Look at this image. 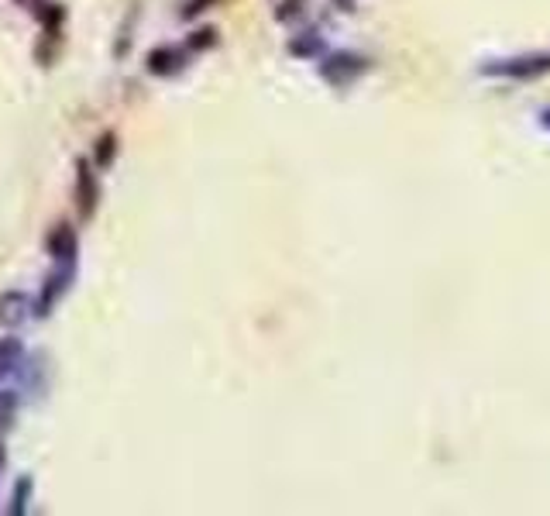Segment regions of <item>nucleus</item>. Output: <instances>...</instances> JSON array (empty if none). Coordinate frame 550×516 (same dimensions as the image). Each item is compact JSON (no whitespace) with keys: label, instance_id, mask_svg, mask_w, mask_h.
<instances>
[{"label":"nucleus","instance_id":"obj_3","mask_svg":"<svg viewBox=\"0 0 550 516\" xmlns=\"http://www.w3.org/2000/svg\"><path fill=\"white\" fill-rule=\"evenodd\" d=\"M97 196H100V189H97L93 169H90L86 158H80V162H76V204H80V214H83V217H90V214L97 210Z\"/></svg>","mask_w":550,"mask_h":516},{"label":"nucleus","instance_id":"obj_7","mask_svg":"<svg viewBox=\"0 0 550 516\" xmlns=\"http://www.w3.org/2000/svg\"><path fill=\"white\" fill-rule=\"evenodd\" d=\"M28 320V296L24 292H7L0 296V324L17 327Z\"/></svg>","mask_w":550,"mask_h":516},{"label":"nucleus","instance_id":"obj_11","mask_svg":"<svg viewBox=\"0 0 550 516\" xmlns=\"http://www.w3.org/2000/svg\"><path fill=\"white\" fill-rule=\"evenodd\" d=\"M14 410H17V396L14 393H0V427L14 420Z\"/></svg>","mask_w":550,"mask_h":516},{"label":"nucleus","instance_id":"obj_13","mask_svg":"<svg viewBox=\"0 0 550 516\" xmlns=\"http://www.w3.org/2000/svg\"><path fill=\"white\" fill-rule=\"evenodd\" d=\"M206 4H213V0H189L183 17H193V14H200V11H206Z\"/></svg>","mask_w":550,"mask_h":516},{"label":"nucleus","instance_id":"obj_5","mask_svg":"<svg viewBox=\"0 0 550 516\" xmlns=\"http://www.w3.org/2000/svg\"><path fill=\"white\" fill-rule=\"evenodd\" d=\"M49 252H52V258H59V262L72 265V258H76V252H80V241H76V231H72L69 224H59V227L52 231Z\"/></svg>","mask_w":550,"mask_h":516},{"label":"nucleus","instance_id":"obj_9","mask_svg":"<svg viewBox=\"0 0 550 516\" xmlns=\"http://www.w3.org/2000/svg\"><path fill=\"white\" fill-rule=\"evenodd\" d=\"M114 152H118V135H100V141H97V152H93V166L97 169H107L110 162H114Z\"/></svg>","mask_w":550,"mask_h":516},{"label":"nucleus","instance_id":"obj_10","mask_svg":"<svg viewBox=\"0 0 550 516\" xmlns=\"http://www.w3.org/2000/svg\"><path fill=\"white\" fill-rule=\"evenodd\" d=\"M210 45H217V32L213 28H200V32L189 34V49H210Z\"/></svg>","mask_w":550,"mask_h":516},{"label":"nucleus","instance_id":"obj_6","mask_svg":"<svg viewBox=\"0 0 550 516\" xmlns=\"http://www.w3.org/2000/svg\"><path fill=\"white\" fill-rule=\"evenodd\" d=\"M69 279H72V265H66V269H59V272L49 279V286L42 290V300L34 303V310H38V317H45L52 307H55V300L62 296V292L69 290Z\"/></svg>","mask_w":550,"mask_h":516},{"label":"nucleus","instance_id":"obj_1","mask_svg":"<svg viewBox=\"0 0 550 516\" xmlns=\"http://www.w3.org/2000/svg\"><path fill=\"white\" fill-rule=\"evenodd\" d=\"M481 76H498V80H536L550 72V52H533V55H513V59H488L479 66Z\"/></svg>","mask_w":550,"mask_h":516},{"label":"nucleus","instance_id":"obj_14","mask_svg":"<svg viewBox=\"0 0 550 516\" xmlns=\"http://www.w3.org/2000/svg\"><path fill=\"white\" fill-rule=\"evenodd\" d=\"M334 4H337L341 11H355V4H358V0H334Z\"/></svg>","mask_w":550,"mask_h":516},{"label":"nucleus","instance_id":"obj_8","mask_svg":"<svg viewBox=\"0 0 550 516\" xmlns=\"http://www.w3.org/2000/svg\"><path fill=\"white\" fill-rule=\"evenodd\" d=\"M324 38L317 32H303V34H292L289 42V55H296V59H320L324 55Z\"/></svg>","mask_w":550,"mask_h":516},{"label":"nucleus","instance_id":"obj_12","mask_svg":"<svg viewBox=\"0 0 550 516\" xmlns=\"http://www.w3.org/2000/svg\"><path fill=\"white\" fill-rule=\"evenodd\" d=\"M299 14H303V0H286V4H279V11H275L279 21H292V17Z\"/></svg>","mask_w":550,"mask_h":516},{"label":"nucleus","instance_id":"obj_2","mask_svg":"<svg viewBox=\"0 0 550 516\" xmlns=\"http://www.w3.org/2000/svg\"><path fill=\"white\" fill-rule=\"evenodd\" d=\"M368 59L358 55V52H334V55H327L324 62H320V76H324L330 86H347L355 83L358 76L368 72Z\"/></svg>","mask_w":550,"mask_h":516},{"label":"nucleus","instance_id":"obj_4","mask_svg":"<svg viewBox=\"0 0 550 516\" xmlns=\"http://www.w3.org/2000/svg\"><path fill=\"white\" fill-rule=\"evenodd\" d=\"M183 66H186V55L172 49V45H158V49L148 52V72H155V76H172Z\"/></svg>","mask_w":550,"mask_h":516},{"label":"nucleus","instance_id":"obj_15","mask_svg":"<svg viewBox=\"0 0 550 516\" xmlns=\"http://www.w3.org/2000/svg\"><path fill=\"white\" fill-rule=\"evenodd\" d=\"M540 124H544V128H550V107H547V110H540Z\"/></svg>","mask_w":550,"mask_h":516}]
</instances>
